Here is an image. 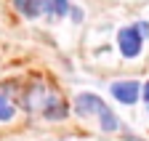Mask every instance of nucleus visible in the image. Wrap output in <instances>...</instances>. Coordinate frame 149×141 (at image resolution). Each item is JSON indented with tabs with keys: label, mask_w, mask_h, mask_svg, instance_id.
<instances>
[{
	"label": "nucleus",
	"mask_w": 149,
	"mask_h": 141,
	"mask_svg": "<svg viewBox=\"0 0 149 141\" xmlns=\"http://www.w3.org/2000/svg\"><path fill=\"white\" fill-rule=\"evenodd\" d=\"M99 117H101V128H104V131H117L120 122H117V117H115V112H112V109H104Z\"/></svg>",
	"instance_id": "7"
},
{
	"label": "nucleus",
	"mask_w": 149,
	"mask_h": 141,
	"mask_svg": "<svg viewBox=\"0 0 149 141\" xmlns=\"http://www.w3.org/2000/svg\"><path fill=\"white\" fill-rule=\"evenodd\" d=\"M136 27H139V32H141V38H144V35H149V24L141 22V24H136Z\"/></svg>",
	"instance_id": "9"
},
{
	"label": "nucleus",
	"mask_w": 149,
	"mask_h": 141,
	"mask_svg": "<svg viewBox=\"0 0 149 141\" xmlns=\"http://www.w3.org/2000/svg\"><path fill=\"white\" fill-rule=\"evenodd\" d=\"M144 99H146V104H149V83L144 85Z\"/></svg>",
	"instance_id": "10"
},
{
	"label": "nucleus",
	"mask_w": 149,
	"mask_h": 141,
	"mask_svg": "<svg viewBox=\"0 0 149 141\" xmlns=\"http://www.w3.org/2000/svg\"><path fill=\"white\" fill-rule=\"evenodd\" d=\"M27 107L32 112H40L48 120H61L67 115V104L59 99L56 91H48V88H35L27 96Z\"/></svg>",
	"instance_id": "1"
},
{
	"label": "nucleus",
	"mask_w": 149,
	"mask_h": 141,
	"mask_svg": "<svg viewBox=\"0 0 149 141\" xmlns=\"http://www.w3.org/2000/svg\"><path fill=\"white\" fill-rule=\"evenodd\" d=\"M117 43H120V51H123L125 59L139 56V51H141V32H139V27H125V29H120Z\"/></svg>",
	"instance_id": "2"
},
{
	"label": "nucleus",
	"mask_w": 149,
	"mask_h": 141,
	"mask_svg": "<svg viewBox=\"0 0 149 141\" xmlns=\"http://www.w3.org/2000/svg\"><path fill=\"white\" fill-rule=\"evenodd\" d=\"M125 141H141V138H136V136H125Z\"/></svg>",
	"instance_id": "11"
},
{
	"label": "nucleus",
	"mask_w": 149,
	"mask_h": 141,
	"mask_svg": "<svg viewBox=\"0 0 149 141\" xmlns=\"http://www.w3.org/2000/svg\"><path fill=\"white\" fill-rule=\"evenodd\" d=\"M112 96H115L117 101H123V104H136L139 96H141V88L133 80H123V83L112 85Z\"/></svg>",
	"instance_id": "4"
},
{
	"label": "nucleus",
	"mask_w": 149,
	"mask_h": 141,
	"mask_svg": "<svg viewBox=\"0 0 149 141\" xmlns=\"http://www.w3.org/2000/svg\"><path fill=\"white\" fill-rule=\"evenodd\" d=\"M16 115V109H13V104L8 101V96L6 93H0V122H6V120H11Z\"/></svg>",
	"instance_id": "6"
},
{
	"label": "nucleus",
	"mask_w": 149,
	"mask_h": 141,
	"mask_svg": "<svg viewBox=\"0 0 149 141\" xmlns=\"http://www.w3.org/2000/svg\"><path fill=\"white\" fill-rule=\"evenodd\" d=\"M51 3L53 0H13V6L19 13H24V16H40L43 11H51Z\"/></svg>",
	"instance_id": "5"
},
{
	"label": "nucleus",
	"mask_w": 149,
	"mask_h": 141,
	"mask_svg": "<svg viewBox=\"0 0 149 141\" xmlns=\"http://www.w3.org/2000/svg\"><path fill=\"white\" fill-rule=\"evenodd\" d=\"M104 109H109V107H107L99 96H93V93H83V96L74 99V112L83 115V117H88V115H101Z\"/></svg>",
	"instance_id": "3"
},
{
	"label": "nucleus",
	"mask_w": 149,
	"mask_h": 141,
	"mask_svg": "<svg viewBox=\"0 0 149 141\" xmlns=\"http://www.w3.org/2000/svg\"><path fill=\"white\" fill-rule=\"evenodd\" d=\"M67 8H69L67 0H53V3H51V13H53V16H64Z\"/></svg>",
	"instance_id": "8"
}]
</instances>
